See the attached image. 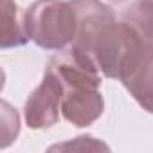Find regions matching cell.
<instances>
[{
  "label": "cell",
  "instance_id": "obj_3",
  "mask_svg": "<svg viewBox=\"0 0 153 153\" xmlns=\"http://www.w3.org/2000/svg\"><path fill=\"white\" fill-rule=\"evenodd\" d=\"M63 88L56 74L45 70L43 81L25 103V121L31 128H49L58 123L61 110Z\"/></svg>",
  "mask_w": 153,
  "mask_h": 153
},
{
  "label": "cell",
  "instance_id": "obj_2",
  "mask_svg": "<svg viewBox=\"0 0 153 153\" xmlns=\"http://www.w3.org/2000/svg\"><path fill=\"white\" fill-rule=\"evenodd\" d=\"M24 29L29 40L47 51H61L74 43L78 15L72 2L36 0L24 13Z\"/></svg>",
  "mask_w": 153,
  "mask_h": 153
},
{
  "label": "cell",
  "instance_id": "obj_4",
  "mask_svg": "<svg viewBox=\"0 0 153 153\" xmlns=\"http://www.w3.org/2000/svg\"><path fill=\"white\" fill-rule=\"evenodd\" d=\"M123 85L135 97V101L153 114V49L144 45L124 67L121 78Z\"/></svg>",
  "mask_w": 153,
  "mask_h": 153
},
{
  "label": "cell",
  "instance_id": "obj_6",
  "mask_svg": "<svg viewBox=\"0 0 153 153\" xmlns=\"http://www.w3.org/2000/svg\"><path fill=\"white\" fill-rule=\"evenodd\" d=\"M142 2V6H144V9L148 11V15L153 18V0H140Z\"/></svg>",
  "mask_w": 153,
  "mask_h": 153
},
{
  "label": "cell",
  "instance_id": "obj_5",
  "mask_svg": "<svg viewBox=\"0 0 153 153\" xmlns=\"http://www.w3.org/2000/svg\"><path fill=\"white\" fill-rule=\"evenodd\" d=\"M24 29V18H18V7L15 0H2V16H0V43L4 49L20 47L27 42Z\"/></svg>",
  "mask_w": 153,
  "mask_h": 153
},
{
  "label": "cell",
  "instance_id": "obj_7",
  "mask_svg": "<svg viewBox=\"0 0 153 153\" xmlns=\"http://www.w3.org/2000/svg\"><path fill=\"white\" fill-rule=\"evenodd\" d=\"M110 2H114V4H121V2H126V0H110Z\"/></svg>",
  "mask_w": 153,
  "mask_h": 153
},
{
  "label": "cell",
  "instance_id": "obj_1",
  "mask_svg": "<svg viewBox=\"0 0 153 153\" xmlns=\"http://www.w3.org/2000/svg\"><path fill=\"white\" fill-rule=\"evenodd\" d=\"M47 70L61 83V112L74 126H88L103 114L101 70L96 61L78 47L68 45L51 58Z\"/></svg>",
  "mask_w": 153,
  "mask_h": 153
}]
</instances>
